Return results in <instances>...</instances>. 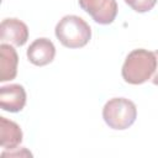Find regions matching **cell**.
<instances>
[{
    "label": "cell",
    "mask_w": 158,
    "mask_h": 158,
    "mask_svg": "<svg viewBox=\"0 0 158 158\" xmlns=\"http://www.w3.org/2000/svg\"><path fill=\"white\" fill-rule=\"evenodd\" d=\"M79 6L99 25H110L117 15L116 0H78Z\"/></svg>",
    "instance_id": "obj_4"
},
{
    "label": "cell",
    "mask_w": 158,
    "mask_h": 158,
    "mask_svg": "<svg viewBox=\"0 0 158 158\" xmlns=\"http://www.w3.org/2000/svg\"><path fill=\"white\" fill-rule=\"evenodd\" d=\"M56 37L67 48H81L91 38V28L85 20L77 15H67L54 28Z\"/></svg>",
    "instance_id": "obj_2"
},
{
    "label": "cell",
    "mask_w": 158,
    "mask_h": 158,
    "mask_svg": "<svg viewBox=\"0 0 158 158\" xmlns=\"http://www.w3.org/2000/svg\"><path fill=\"white\" fill-rule=\"evenodd\" d=\"M28 60L37 67H43L49 64L56 56V47L53 42L46 37H40L35 40L27 48Z\"/></svg>",
    "instance_id": "obj_7"
},
{
    "label": "cell",
    "mask_w": 158,
    "mask_h": 158,
    "mask_svg": "<svg viewBox=\"0 0 158 158\" xmlns=\"http://www.w3.org/2000/svg\"><path fill=\"white\" fill-rule=\"evenodd\" d=\"M132 10H135L136 12L143 14V12H148L151 11L154 5L157 4V0H123Z\"/></svg>",
    "instance_id": "obj_10"
},
{
    "label": "cell",
    "mask_w": 158,
    "mask_h": 158,
    "mask_svg": "<svg viewBox=\"0 0 158 158\" xmlns=\"http://www.w3.org/2000/svg\"><path fill=\"white\" fill-rule=\"evenodd\" d=\"M0 38L2 43L10 42L21 47L28 40V27L19 19H5L0 23Z\"/></svg>",
    "instance_id": "obj_5"
},
{
    "label": "cell",
    "mask_w": 158,
    "mask_h": 158,
    "mask_svg": "<svg viewBox=\"0 0 158 158\" xmlns=\"http://www.w3.org/2000/svg\"><path fill=\"white\" fill-rule=\"evenodd\" d=\"M154 54H156V58H157V68H156V72L151 79V81L154 84V85H158V51H154Z\"/></svg>",
    "instance_id": "obj_11"
},
{
    "label": "cell",
    "mask_w": 158,
    "mask_h": 158,
    "mask_svg": "<svg viewBox=\"0 0 158 158\" xmlns=\"http://www.w3.org/2000/svg\"><path fill=\"white\" fill-rule=\"evenodd\" d=\"M102 118L112 130H126L137 118V107L126 98H112L102 107Z\"/></svg>",
    "instance_id": "obj_3"
},
{
    "label": "cell",
    "mask_w": 158,
    "mask_h": 158,
    "mask_svg": "<svg viewBox=\"0 0 158 158\" xmlns=\"http://www.w3.org/2000/svg\"><path fill=\"white\" fill-rule=\"evenodd\" d=\"M22 142V131L20 126L7 120L6 117H0V144L5 149H15Z\"/></svg>",
    "instance_id": "obj_9"
},
{
    "label": "cell",
    "mask_w": 158,
    "mask_h": 158,
    "mask_svg": "<svg viewBox=\"0 0 158 158\" xmlns=\"http://www.w3.org/2000/svg\"><path fill=\"white\" fill-rule=\"evenodd\" d=\"M19 56L16 49L7 44H0V81H9L17 75Z\"/></svg>",
    "instance_id": "obj_8"
},
{
    "label": "cell",
    "mask_w": 158,
    "mask_h": 158,
    "mask_svg": "<svg viewBox=\"0 0 158 158\" xmlns=\"http://www.w3.org/2000/svg\"><path fill=\"white\" fill-rule=\"evenodd\" d=\"M26 91L20 84H10L0 88V106L7 112H19L26 105Z\"/></svg>",
    "instance_id": "obj_6"
},
{
    "label": "cell",
    "mask_w": 158,
    "mask_h": 158,
    "mask_svg": "<svg viewBox=\"0 0 158 158\" xmlns=\"http://www.w3.org/2000/svg\"><path fill=\"white\" fill-rule=\"evenodd\" d=\"M157 68V58L154 52L138 48L133 49L126 57L121 74L126 83L139 85L151 80Z\"/></svg>",
    "instance_id": "obj_1"
}]
</instances>
